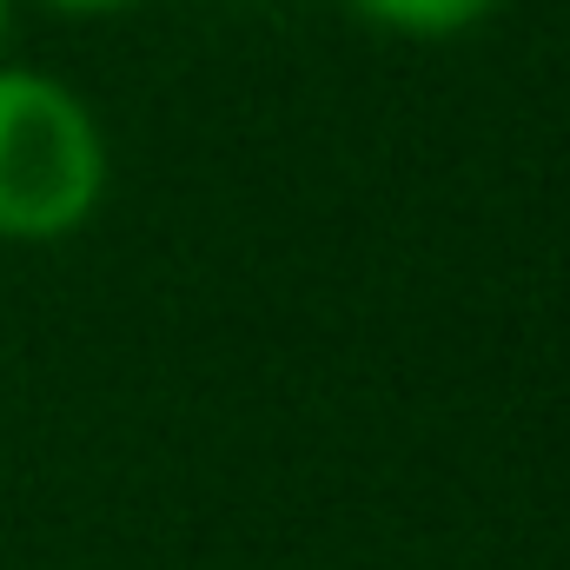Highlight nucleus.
Wrapping results in <instances>:
<instances>
[{
	"label": "nucleus",
	"instance_id": "f257e3e1",
	"mask_svg": "<svg viewBox=\"0 0 570 570\" xmlns=\"http://www.w3.org/2000/svg\"><path fill=\"white\" fill-rule=\"evenodd\" d=\"M107 179L100 127L40 67H0V233L53 239L94 213Z\"/></svg>",
	"mask_w": 570,
	"mask_h": 570
},
{
	"label": "nucleus",
	"instance_id": "f03ea898",
	"mask_svg": "<svg viewBox=\"0 0 570 570\" xmlns=\"http://www.w3.org/2000/svg\"><path fill=\"white\" fill-rule=\"evenodd\" d=\"M358 7L379 13V20H392V27H425V33H438V27H464L491 0H358Z\"/></svg>",
	"mask_w": 570,
	"mask_h": 570
},
{
	"label": "nucleus",
	"instance_id": "7ed1b4c3",
	"mask_svg": "<svg viewBox=\"0 0 570 570\" xmlns=\"http://www.w3.org/2000/svg\"><path fill=\"white\" fill-rule=\"evenodd\" d=\"M67 7H107V0H67Z\"/></svg>",
	"mask_w": 570,
	"mask_h": 570
},
{
	"label": "nucleus",
	"instance_id": "20e7f679",
	"mask_svg": "<svg viewBox=\"0 0 570 570\" xmlns=\"http://www.w3.org/2000/svg\"><path fill=\"white\" fill-rule=\"evenodd\" d=\"M0 20H7V0H0Z\"/></svg>",
	"mask_w": 570,
	"mask_h": 570
}]
</instances>
